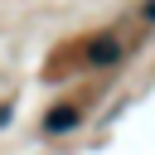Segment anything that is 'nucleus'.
Listing matches in <instances>:
<instances>
[{"label": "nucleus", "instance_id": "f257e3e1", "mask_svg": "<svg viewBox=\"0 0 155 155\" xmlns=\"http://www.w3.org/2000/svg\"><path fill=\"white\" fill-rule=\"evenodd\" d=\"M44 126H48V131H73V126H78V111H48Z\"/></svg>", "mask_w": 155, "mask_h": 155}, {"label": "nucleus", "instance_id": "f03ea898", "mask_svg": "<svg viewBox=\"0 0 155 155\" xmlns=\"http://www.w3.org/2000/svg\"><path fill=\"white\" fill-rule=\"evenodd\" d=\"M5 121H10V107H0V126H5Z\"/></svg>", "mask_w": 155, "mask_h": 155}]
</instances>
